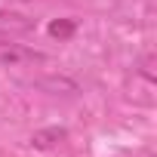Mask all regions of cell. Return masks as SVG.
Wrapping results in <instances>:
<instances>
[{"mask_svg":"<svg viewBox=\"0 0 157 157\" xmlns=\"http://www.w3.org/2000/svg\"><path fill=\"white\" fill-rule=\"evenodd\" d=\"M46 31H49V37H56V40H68V37H74V31H77V19H52Z\"/></svg>","mask_w":157,"mask_h":157,"instance_id":"5","label":"cell"},{"mask_svg":"<svg viewBox=\"0 0 157 157\" xmlns=\"http://www.w3.org/2000/svg\"><path fill=\"white\" fill-rule=\"evenodd\" d=\"M46 56L34 46L25 43H13L10 37L0 40V68H16V65H31V62H43Z\"/></svg>","mask_w":157,"mask_h":157,"instance_id":"1","label":"cell"},{"mask_svg":"<svg viewBox=\"0 0 157 157\" xmlns=\"http://www.w3.org/2000/svg\"><path fill=\"white\" fill-rule=\"evenodd\" d=\"M19 3H34V0H19Z\"/></svg>","mask_w":157,"mask_h":157,"instance_id":"7","label":"cell"},{"mask_svg":"<svg viewBox=\"0 0 157 157\" xmlns=\"http://www.w3.org/2000/svg\"><path fill=\"white\" fill-rule=\"evenodd\" d=\"M62 142H68V129L65 126H43V129L31 132V148H37V151H52Z\"/></svg>","mask_w":157,"mask_h":157,"instance_id":"3","label":"cell"},{"mask_svg":"<svg viewBox=\"0 0 157 157\" xmlns=\"http://www.w3.org/2000/svg\"><path fill=\"white\" fill-rule=\"evenodd\" d=\"M37 86L40 90H49V93H65V96H74L77 93V83L68 80V77H40Z\"/></svg>","mask_w":157,"mask_h":157,"instance_id":"4","label":"cell"},{"mask_svg":"<svg viewBox=\"0 0 157 157\" xmlns=\"http://www.w3.org/2000/svg\"><path fill=\"white\" fill-rule=\"evenodd\" d=\"M34 31V19L16 10H0V37H22Z\"/></svg>","mask_w":157,"mask_h":157,"instance_id":"2","label":"cell"},{"mask_svg":"<svg viewBox=\"0 0 157 157\" xmlns=\"http://www.w3.org/2000/svg\"><path fill=\"white\" fill-rule=\"evenodd\" d=\"M139 77H145V83H154L157 74H154V52H145L139 59Z\"/></svg>","mask_w":157,"mask_h":157,"instance_id":"6","label":"cell"}]
</instances>
